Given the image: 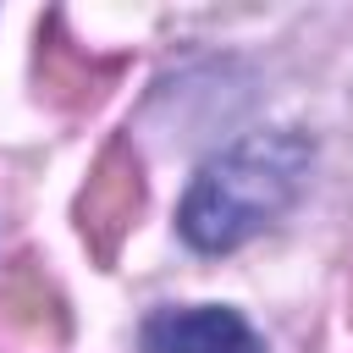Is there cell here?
I'll return each instance as SVG.
<instances>
[{"label":"cell","instance_id":"obj_2","mask_svg":"<svg viewBox=\"0 0 353 353\" xmlns=\"http://www.w3.org/2000/svg\"><path fill=\"white\" fill-rule=\"evenodd\" d=\"M143 199H149V188H143V160H138V149H132L127 138H110V143L99 149L83 193H77V232H83V243H88V254H94L99 265H116L127 232H132L138 215H143Z\"/></svg>","mask_w":353,"mask_h":353},{"label":"cell","instance_id":"obj_3","mask_svg":"<svg viewBox=\"0 0 353 353\" xmlns=\"http://www.w3.org/2000/svg\"><path fill=\"white\" fill-rule=\"evenodd\" d=\"M33 72H39V99H50V105L66 110V116H83V110H94V105L116 88L121 61H99V55H88V50L66 33L61 11H50V17L39 22V55H33Z\"/></svg>","mask_w":353,"mask_h":353},{"label":"cell","instance_id":"obj_4","mask_svg":"<svg viewBox=\"0 0 353 353\" xmlns=\"http://www.w3.org/2000/svg\"><path fill=\"white\" fill-rule=\"evenodd\" d=\"M143 353H265L254 325L226 303H193V309H154L143 320Z\"/></svg>","mask_w":353,"mask_h":353},{"label":"cell","instance_id":"obj_1","mask_svg":"<svg viewBox=\"0 0 353 353\" xmlns=\"http://www.w3.org/2000/svg\"><path fill=\"white\" fill-rule=\"evenodd\" d=\"M314 143L292 127L276 132H248L232 149H221L215 160L199 165L182 210H176V232L188 248L199 254H232L243 248L254 232H265L270 221H281L309 176Z\"/></svg>","mask_w":353,"mask_h":353},{"label":"cell","instance_id":"obj_6","mask_svg":"<svg viewBox=\"0 0 353 353\" xmlns=\"http://www.w3.org/2000/svg\"><path fill=\"white\" fill-rule=\"evenodd\" d=\"M347 314H353V298H347Z\"/></svg>","mask_w":353,"mask_h":353},{"label":"cell","instance_id":"obj_5","mask_svg":"<svg viewBox=\"0 0 353 353\" xmlns=\"http://www.w3.org/2000/svg\"><path fill=\"white\" fill-rule=\"evenodd\" d=\"M0 320H11L22 336H39V342H61L66 336L61 292L50 287V276H44V265L33 254H17L0 270Z\"/></svg>","mask_w":353,"mask_h":353}]
</instances>
